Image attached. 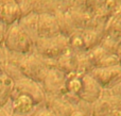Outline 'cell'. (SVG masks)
<instances>
[{"instance_id": "obj_10", "label": "cell", "mask_w": 121, "mask_h": 116, "mask_svg": "<svg viewBox=\"0 0 121 116\" xmlns=\"http://www.w3.org/2000/svg\"><path fill=\"white\" fill-rule=\"evenodd\" d=\"M45 108L53 112L56 116H71L73 108L63 96H46Z\"/></svg>"}, {"instance_id": "obj_14", "label": "cell", "mask_w": 121, "mask_h": 116, "mask_svg": "<svg viewBox=\"0 0 121 116\" xmlns=\"http://www.w3.org/2000/svg\"><path fill=\"white\" fill-rule=\"evenodd\" d=\"M38 116H56L53 112H51V111H49L48 109L44 108L42 111H40L39 113H38Z\"/></svg>"}, {"instance_id": "obj_7", "label": "cell", "mask_w": 121, "mask_h": 116, "mask_svg": "<svg viewBox=\"0 0 121 116\" xmlns=\"http://www.w3.org/2000/svg\"><path fill=\"white\" fill-rule=\"evenodd\" d=\"M103 91L104 89L90 76V74L81 75V89L78 96L82 100L89 103H95L102 96Z\"/></svg>"}, {"instance_id": "obj_15", "label": "cell", "mask_w": 121, "mask_h": 116, "mask_svg": "<svg viewBox=\"0 0 121 116\" xmlns=\"http://www.w3.org/2000/svg\"><path fill=\"white\" fill-rule=\"evenodd\" d=\"M0 116H11V113L4 109V107H0Z\"/></svg>"}, {"instance_id": "obj_18", "label": "cell", "mask_w": 121, "mask_h": 116, "mask_svg": "<svg viewBox=\"0 0 121 116\" xmlns=\"http://www.w3.org/2000/svg\"><path fill=\"white\" fill-rule=\"evenodd\" d=\"M117 55H118V58H119V61H120V64H121V45H120L119 49H118V51H117Z\"/></svg>"}, {"instance_id": "obj_3", "label": "cell", "mask_w": 121, "mask_h": 116, "mask_svg": "<svg viewBox=\"0 0 121 116\" xmlns=\"http://www.w3.org/2000/svg\"><path fill=\"white\" fill-rule=\"evenodd\" d=\"M32 40L18 25L11 26L5 36V46L9 50L16 53H27L32 47Z\"/></svg>"}, {"instance_id": "obj_5", "label": "cell", "mask_w": 121, "mask_h": 116, "mask_svg": "<svg viewBox=\"0 0 121 116\" xmlns=\"http://www.w3.org/2000/svg\"><path fill=\"white\" fill-rule=\"evenodd\" d=\"M67 75L57 68H49L42 83L46 96H63L67 93L66 89Z\"/></svg>"}, {"instance_id": "obj_17", "label": "cell", "mask_w": 121, "mask_h": 116, "mask_svg": "<svg viewBox=\"0 0 121 116\" xmlns=\"http://www.w3.org/2000/svg\"><path fill=\"white\" fill-rule=\"evenodd\" d=\"M71 116H86L85 114H83V113L79 112V111H73V113L71 114Z\"/></svg>"}, {"instance_id": "obj_4", "label": "cell", "mask_w": 121, "mask_h": 116, "mask_svg": "<svg viewBox=\"0 0 121 116\" xmlns=\"http://www.w3.org/2000/svg\"><path fill=\"white\" fill-rule=\"evenodd\" d=\"M21 75L28 79L42 84L49 70V66L46 61L37 59L36 57H28L20 62L18 66Z\"/></svg>"}, {"instance_id": "obj_12", "label": "cell", "mask_w": 121, "mask_h": 116, "mask_svg": "<svg viewBox=\"0 0 121 116\" xmlns=\"http://www.w3.org/2000/svg\"><path fill=\"white\" fill-rule=\"evenodd\" d=\"M19 26L23 29V31L30 36L32 42L35 43L38 38V14L30 13L26 16L21 17L19 20Z\"/></svg>"}, {"instance_id": "obj_6", "label": "cell", "mask_w": 121, "mask_h": 116, "mask_svg": "<svg viewBox=\"0 0 121 116\" xmlns=\"http://www.w3.org/2000/svg\"><path fill=\"white\" fill-rule=\"evenodd\" d=\"M89 74L103 89H111L121 81V64L103 68H94Z\"/></svg>"}, {"instance_id": "obj_11", "label": "cell", "mask_w": 121, "mask_h": 116, "mask_svg": "<svg viewBox=\"0 0 121 116\" xmlns=\"http://www.w3.org/2000/svg\"><path fill=\"white\" fill-rule=\"evenodd\" d=\"M21 18L19 4L15 0H0V20L6 25H14Z\"/></svg>"}, {"instance_id": "obj_16", "label": "cell", "mask_w": 121, "mask_h": 116, "mask_svg": "<svg viewBox=\"0 0 121 116\" xmlns=\"http://www.w3.org/2000/svg\"><path fill=\"white\" fill-rule=\"evenodd\" d=\"M108 116H121V111H113Z\"/></svg>"}, {"instance_id": "obj_2", "label": "cell", "mask_w": 121, "mask_h": 116, "mask_svg": "<svg viewBox=\"0 0 121 116\" xmlns=\"http://www.w3.org/2000/svg\"><path fill=\"white\" fill-rule=\"evenodd\" d=\"M34 44L37 52L46 59H57L69 49L68 37L62 34L49 38L38 37Z\"/></svg>"}, {"instance_id": "obj_9", "label": "cell", "mask_w": 121, "mask_h": 116, "mask_svg": "<svg viewBox=\"0 0 121 116\" xmlns=\"http://www.w3.org/2000/svg\"><path fill=\"white\" fill-rule=\"evenodd\" d=\"M38 37L49 38L60 34L57 20L54 14H39L38 15Z\"/></svg>"}, {"instance_id": "obj_13", "label": "cell", "mask_w": 121, "mask_h": 116, "mask_svg": "<svg viewBox=\"0 0 121 116\" xmlns=\"http://www.w3.org/2000/svg\"><path fill=\"white\" fill-rule=\"evenodd\" d=\"M113 111H115L109 102L105 91L95 103H92V116H108Z\"/></svg>"}, {"instance_id": "obj_1", "label": "cell", "mask_w": 121, "mask_h": 116, "mask_svg": "<svg viewBox=\"0 0 121 116\" xmlns=\"http://www.w3.org/2000/svg\"><path fill=\"white\" fill-rule=\"evenodd\" d=\"M18 96H27L31 98L36 106L44 103L46 99V94L43 89L42 84L26 77L14 81L11 92V99H14Z\"/></svg>"}, {"instance_id": "obj_8", "label": "cell", "mask_w": 121, "mask_h": 116, "mask_svg": "<svg viewBox=\"0 0 121 116\" xmlns=\"http://www.w3.org/2000/svg\"><path fill=\"white\" fill-rule=\"evenodd\" d=\"M87 54L94 68H103L120 64L118 55L107 51L101 45H99V46L95 47L94 49H91L90 51H88Z\"/></svg>"}]
</instances>
